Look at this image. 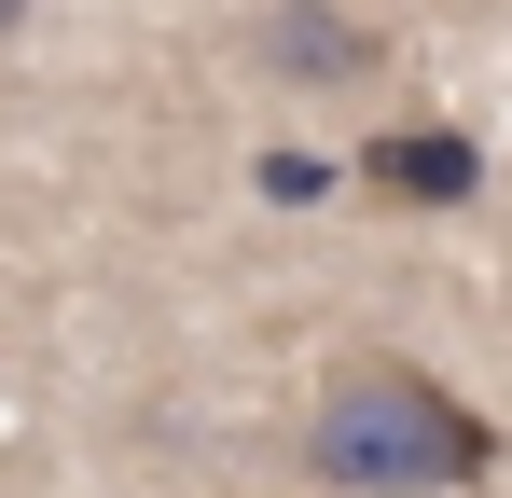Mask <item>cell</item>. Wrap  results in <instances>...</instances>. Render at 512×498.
<instances>
[{"label": "cell", "mask_w": 512, "mask_h": 498, "mask_svg": "<svg viewBox=\"0 0 512 498\" xmlns=\"http://www.w3.org/2000/svg\"><path fill=\"white\" fill-rule=\"evenodd\" d=\"M305 471L346 485V498H443V485L499 471V415L457 402L402 346H346L319 374V402H305Z\"/></svg>", "instance_id": "6da1fadb"}, {"label": "cell", "mask_w": 512, "mask_h": 498, "mask_svg": "<svg viewBox=\"0 0 512 498\" xmlns=\"http://www.w3.org/2000/svg\"><path fill=\"white\" fill-rule=\"evenodd\" d=\"M360 180H374L388 208H471V194H485V139H471L457 111H402V125L360 139Z\"/></svg>", "instance_id": "7a4b0ae2"}, {"label": "cell", "mask_w": 512, "mask_h": 498, "mask_svg": "<svg viewBox=\"0 0 512 498\" xmlns=\"http://www.w3.org/2000/svg\"><path fill=\"white\" fill-rule=\"evenodd\" d=\"M263 70L305 83V97H333V83H374V70H388V28H360L346 0H277V14H263Z\"/></svg>", "instance_id": "3957f363"}, {"label": "cell", "mask_w": 512, "mask_h": 498, "mask_svg": "<svg viewBox=\"0 0 512 498\" xmlns=\"http://www.w3.org/2000/svg\"><path fill=\"white\" fill-rule=\"evenodd\" d=\"M263 194H291V208H319V194H333V166H319V153H277V166H263Z\"/></svg>", "instance_id": "277c9868"}, {"label": "cell", "mask_w": 512, "mask_h": 498, "mask_svg": "<svg viewBox=\"0 0 512 498\" xmlns=\"http://www.w3.org/2000/svg\"><path fill=\"white\" fill-rule=\"evenodd\" d=\"M28 14H42V0H0V42H14V28H28Z\"/></svg>", "instance_id": "5b68a950"}]
</instances>
